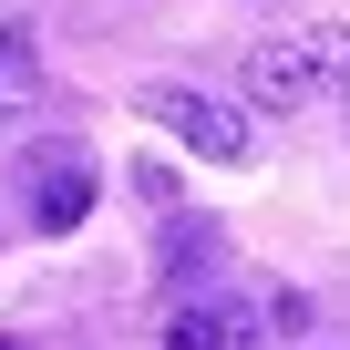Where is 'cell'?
I'll list each match as a JSON object with an SVG mask.
<instances>
[{
    "label": "cell",
    "mask_w": 350,
    "mask_h": 350,
    "mask_svg": "<svg viewBox=\"0 0 350 350\" xmlns=\"http://www.w3.org/2000/svg\"><path fill=\"white\" fill-rule=\"evenodd\" d=\"M31 103H42V42L21 21H0V124L31 113Z\"/></svg>",
    "instance_id": "obj_5"
},
{
    "label": "cell",
    "mask_w": 350,
    "mask_h": 350,
    "mask_svg": "<svg viewBox=\"0 0 350 350\" xmlns=\"http://www.w3.org/2000/svg\"><path fill=\"white\" fill-rule=\"evenodd\" d=\"M0 350H42V340H31V329H0Z\"/></svg>",
    "instance_id": "obj_8"
},
{
    "label": "cell",
    "mask_w": 350,
    "mask_h": 350,
    "mask_svg": "<svg viewBox=\"0 0 350 350\" xmlns=\"http://www.w3.org/2000/svg\"><path fill=\"white\" fill-rule=\"evenodd\" d=\"M258 309L237 299V288H217V299H186V309H165V350H258Z\"/></svg>",
    "instance_id": "obj_4"
},
{
    "label": "cell",
    "mask_w": 350,
    "mask_h": 350,
    "mask_svg": "<svg viewBox=\"0 0 350 350\" xmlns=\"http://www.w3.org/2000/svg\"><path fill=\"white\" fill-rule=\"evenodd\" d=\"M0 11H11V0H0Z\"/></svg>",
    "instance_id": "obj_9"
},
{
    "label": "cell",
    "mask_w": 350,
    "mask_h": 350,
    "mask_svg": "<svg viewBox=\"0 0 350 350\" xmlns=\"http://www.w3.org/2000/svg\"><path fill=\"white\" fill-rule=\"evenodd\" d=\"M329 83H319V62H309V42L299 31H268V42H247V103H268V113H299V103H319Z\"/></svg>",
    "instance_id": "obj_3"
},
{
    "label": "cell",
    "mask_w": 350,
    "mask_h": 350,
    "mask_svg": "<svg viewBox=\"0 0 350 350\" xmlns=\"http://www.w3.org/2000/svg\"><path fill=\"white\" fill-rule=\"evenodd\" d=\"M268 329H278V340H299V329H309V299H299V288H278V299H268Z\"/></svg>",
    "instance_id": "obj_7"
},
{
    "label": "cell",
    "mask_w": 350,
    "mask_h": 350,
    "mask_svg": "<svg viewBox=\"0 0 350 350\" xmlns=\"http://www.w3.org/2000/svg\"><path fill=\"white\" fill-rule=\"evenodd\" d=\"M0 134H11V124H0Z\"/></svg>",
    "instance_id": "obj_10"
},
{
    "label": "cell",
    "mask_w": 350,
    "mask_h": 350,
    "mask_svg": "<svg viewBox=\"0 0 350 350\" xmlns=\"http://www.w3.org/2000/svg\"><path fill=\"white\" fill-rule=\"evenodd\" d=\"M206 258H217V227H196V217L165 227V268H206Z\"/></svg>",
    "instance_id": "obj_6"
},
{
    "label": "cell",
    "mask_w": 350,
    "mask_h": 350,
    "mask_svg": "<svg viewBox=\"0 0 350 350\" xmlns=\"http://www.w3.org/2000/svg\"><path fill=\"white\" fill-rule=\"evenodd\" d=\"M134 113H154L175 144L206 154V165H247V144H258V134H247V113H237V103H217L206 83H144V93H134Z\"/></svg>",
    "instance_id": "obj_1"
},
{
    "label": "cell",
    "mask_w": 350,
    "mask_h": 350,
    "mask_svg": "<svg viewBox=\"0 0 350 350\" xmlns=\"http://www.w3.org/2000/svg\"><path fill=\"white\" fill-rule=\"evenodd\" d=\"M21 196H31V227H42V237L83 227V217H93V154H83V144H31V154H21Z\"/></svg>",
    "instance_id": "obj_2"
}]
</instances>
